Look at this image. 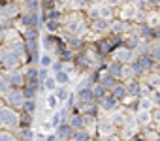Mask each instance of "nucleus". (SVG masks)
<instances>
[{"instance_id":"nucleus-1","label":"nucleus","mask_w":160,"mask_h":141,"mask_svg":"<svg viewBox=\"0 0 160 141\" xmlns=\"http://www.w3.org/2000/svg\"><path fill=\"white\" fill-rule=\"evenodd\" d=\"M21 126V111L12 107V105H4L0 109V128H8L17 132Z\"/></svg>"},{"instance_id":"nucleus-2","label":"nucleus","mask_w":160,"mask_h":141,"mask_svg":"<svg viewBox=\"0 0 160 141\" xmlns=\"http://www.w3.org/2000/svg\"><path fill=\"white\" fill-rule=\"evenodd\" d=\"M21 13H23L21 4H15L12 0L0 2V21H15L17 17H21Z\"/></svg>"},{"instance_id":"nucleus-3","label":"nucleus","mask_w":160,"mask_h":141,"mask_svg":"<svg viewBox=\"0 0 160 141\" xmlns=\"http://www.w3.org/2000/svg\"><path fill=\"white\" fill-rule=\"evenodd\" d=\"M138 51L136 49H132V47H128V45H119V47H115L113 49V53L109 55V58H113V60H119V62H122V64H128V62H132L134 58H138Z\"/></svg>"},{"instance_id":"nucleus-4","label":"nucleus","mask_w":160,"mask_h":141,"mask_svg":"<svg viewBox=\"0 0 160 141\" xmlns=\"http://www.w3.org/2000/svg\"><path fill=\"white\" fill-rule=\"evenodd\" d=\"M6 47H8L12 53H15L17 56H21L23 64L27 62V56H28V53H27V40H25L23 36H15L13 40H10V41L6 43Z\"/></svg>"},{"instance_id":"nucleus-5","label":"nucleus","mask_w":160,"mask_h":141,"mask_svg":"<svg viewBox=\"0 0 160 141\" xmlns=\"http://www.w3.org/2000/svg\"><path fill=\"white\" fill-rule=\"evenodd\" d=\"M6 72V77L8 81L12 83L13 89H23L25 83H27V77H25V68H13V70H4Z\"/></svg>"},{"instance_id":"nucleus-6","label":"nucleus","mask_w":160,"mask_h":141,"mask_svg":"<svg viewBox=\"0 0 160 141\" xmlns=\"http://www.w3.org/2000/svg\"><path fill=\"white\" fill-rule=\"evenodd\" d=\"M136 13H138V6L134 4V2H124L115 10V17H119V19H126V21H134V17H136Z\"/></svg>"},{"instance_id":"nucleus-7","label":"nucleus","mask_w":160,"mask_h":141,"mask_svg":"<svg viewBox=\"0 0 160 141\" xmlns=\"http://www.w3.org/2000/svg\"><path fill=\"white\" fill-rule=\"evenodd\" d=\"M109 21H111V19H104V17H98V19H92V21H89L91 32H92V34H98V36L109 34V32H111Z\"/></svg>"},{"instance_id":"nucleus-8","label":"nucleus","mask_w":160,"mask_h":141,"mask_svg":"<svg viewBox=\"0 0 160 141\" xmlns=\"http://www.w3.org/2000/svg\"><path fill=\"white\" fill-rule=\"evenodd\" d=\"M4 100H6V105H12L15 109H21V105L25 102V92H23V89H12L4 96Z\"/></svg>"},{"instance_id":"nucleus-9","label":"nucleus","mask_w":160,"mask_h":141,"mask_svg":"<svg viewBox=\"0 0 160 141\" xmlns=\"http://www.w3.org/2000/svg\"><path fill=\"white\" fill-rule=\"evenodd\" d=\"M100 109H102V113H111V111H115V109H119L121 107V100L117 98V96H113L111 92H108L100 102Z\"/></svg>"},{"instance_id":"nucleus-10","label":"nucleus","mask_w":160,"mask_h":141,"mask_svg":"<svg viewBox=\"0 0 160 141\" xmlns=\"http://www.w3.org/2000/svg\"><path fill=\"white\" fill-rule=\"evenodd\" d=\"M23 66V60L21 56H17L15 53H12L8 49V53L2 56V60H0V68L2 70H13V68H21Z\"/></svg>"},{"instance_id":"nucleus-11","label":"nucleus","mask_w":160,"mask_h":141,"mask_svg":"<svg viewBox=\"0 0 160 141\" xmlns=\"http://www.w3.org/2000/svg\"><path fill=\"white\" fill-rule=\"evenodd\" d=\"M141 130H139V126H138V122H136V119L132 117L121 130H119V135H121V139H134L138 134H139Z\"/></svg>"},{"instance_id":"nucleus-12","label":"nucleus","mask_w":160,"mask_h":141,"mask_svg":"<svg viewBox=\"0 0 160 141\" xmlns=\"http://www.w3.org/2000/svg\"><path fill=\"white\" fill-rule=\"evenodd\" d=\"M134 119H136V122H138L139 130H141V128H145V126H151V124H152V113H151V111H147V109H139V111L134 115Z\"/></svg>"},{"instance_id":"nucleus-13","label":"nucleus","mask_w":160,"mask_h":141,"mask_svg":"<svg viewBox=\"0 0 160 141\" xmlns=\"http://www.w3.org/2000/svg\"><path fill=\"white\" fill-rule=\"evenodd\" d=\"M77 102L81 104H91V102H96V96L92 92V87H83V89H77Z\"/></svg>"},{"instance_id":"nucleus-14","label":"nucleus","mask_w":160,"mask_h":141,"mask_svg":"<svg viewBox=\"0 0 160 141\" xmlns=\"http://www.w3.org/2000/svg\"><path fill=\"white\" fill-rule=\"evenodd\" d=\"M128 85V96H134V98H141V89H143V81L139 77H134L130 81H126Z\"/></svg>"},{"instance_id":"nucleus-15","label":"nucleus","mask_w":160,"mask_h":141,"mask_svg":"<svg viewBox=\"0 0 160 141\" xmlns=\"http://www.w3.org/2000/svg\"><path fill=\"white\" fill-rule=\"evenodd\" d=\"M119 81H121V79H119V77H115V75H111L108 70H102V74H100V81H98V83H102L108 90H111Z\"/></svg>"},{"instance_id":"nucleus-16","label":"nucleus","mask_w":160,"mask_h":141,"mask_svg":"<svg viewBox=\"0 0 160 141\" xmlns=\"http://www.w3.org/2000/svg\"><path fill=\"white\" fill-rule=\"evenodd\" d=\"M55 132H57L58 139H72V135H73V128H72V124L68 120H64L62 124H58L55 128Z\"/></svg>"},{"instance_id":"nucleus-17","label":"nucleus","mask_w":160,"mask_h":141,"mask_svg":"<svg viewBox=\"0 0 160 141\" xmlns=\"http://www.w3.org/2000/svg\"><path fill=\"white\" fill-rule=\"evenodd\" d=\"M141 81L145 85H149L151 89H160V72L158 70H152V72H149Z\"/></svg>"},{"instance_id":"nucleus-18","label":"nucleus","mask_w":160,"mask_h":141,"mask_svg":"<svg viewBox=\"0 0 160 141\" xmlns=\"http://www.w3.org/2000/svg\"><path fill=\"white\" fill-rule=\"evenodd\" d=\"M108 72L111 74V75H115V77H122V70H124V64L122 62H119V60H113V58H109V62H108Z\"/></svg>"},{"instance_id":"nucleus-19","label":"nucleus","mask_w":160,"mask_h":141,"mask_svg":"<svg viewBox=\"0 0 160 141\" xmlns=\"http://www.w3.org/2000/svg\"><path fill=\"white\" fill-rule=\"evenodd\" d=\"M109 92H111L113 96H117V98L122 102V100L128 96V85H126V81H122V79H121V81H119V83H117L111 90H109Z\"/></svg>"},{"instance_id":"nucleus-20","label":"nucleus","mask_w":160,"mask_h":141,"mask_svg":"<svg viewBox=\"0 0 160 141\" xmlns=\"http://www.w3.org/2000/svg\"><path fill=\"white\" fill-rule=\"evenodd\" d=\"M72 139H75V141H89V139H94V135H92V132L89 128H77V130H73Z\"/></svg>"},{"instance_id":"nucleus-21","label":"nucleus","mask_w":160,"mask_h":141,"mask_svg":"<svg viewBox=\"0 0 160 141\" xmlns=\"http://www.w3.org/2000/svg\"><path fill=\"white\" fill-rule=\"evenodd\" d=\"M12 89H13V87H12V83L8 81L6 72H4V70H0V96H6Z\"/></svg>"},{"instance_id":"nucleus-22","label":"nucleus","mask_w":160,"mask_h":141,"mask_svg":"<svg viewBox=\"0 0 160 141\" xmlns=\"http://www.w3.org/2000/svg\"><path fill=\"white\" fill-rule=\"evenodd\" d=\"M17 137L19 139H36V132H34L32 126H19Z\"/></svg>"},{"instance_id":"nucleus-23","label":"nucleus","mask_w":160,"mask_h":141,"mask_svg":"<svg viewBox=\"0 0 160 141\" xmlns=\"http://www.w3.org/2000/svg\"><path fill=\"white\" fill-rule=\"evenodd\" d=\"M130 66H132V70H134V74H136V77H139V79H143L145 75H147V70L143 68V64L139 62V58H134L132 62H128Z\"/></svg>"},{"instance_id":"nucleus-24","label":"nucleus","mask_w":160,"mask_h":141,"mask_svg":"<svg viewBox=\"0 0 160 141\" xmlns=\"http://www.w3.org/2000/svg\"><path fill=\"white\" fill-rule=\"evenodd\" d=\"M57 60V56H55V53H51V51H42V55H40V66H47V68H51V64Z\"/></svg>"},{"instance_id":"nucleus-25","label":"nucleus","mask_w":160,"mask_h":141,"mask_svg":"<svg viewBox=\"0 0 160 141\" xmlns=\"http://www.w3.org/2000/svg\"><path fill=\"white\" fill-rule=\"evenodd\" d=\"M53 75H55V79H57L58 85H70L72 83V74L66 72V70H60V72H57Z\"/></svg>"},{"instance_id":"nucleus-26","label":"nucleus","mask_w":160,"mask_h":141,"mask_svg":"<svg viewBox=\"0 0 160 141\" xmlns=\"http://www.w3.org/2000/svg\"><path fill=\"white\" fill-rule=\"evenodd\" d=\"M21 36H23L25 40H36V38H42V36H40V27H27V28L21 32Z\"/></svg>"},{"instance_id":"nucleus-27","label":"nucleus","mask_w":160,"mask_h":141,"mask_svg":"<svg viewBox=\"0 0 160 141\" xmlns=\"http://www.w3.org/2000/svg\"><path fill=\"white\" fill-rule=\"evenodd\" d=\"M53 92L57 94V98H58L60 102H66L72 90H70V87H68V85H57V89H55Z\"/></svg>"},{"instance_id":"nucleus-28","label":"nucleus","mask_w":160,"mask_h":141,"mask_svg":"<svg viewBox=\"0 0 160 141\" xmlns=\"http://www.w3.org/2000/svg\"><path fill=\"white\" fill-rule=\"evenodd\" d=\"M23 92H25V98H36V96L40 94V85H30V83H25Z\"/></svg>"},{"instance_id":"nucleus-29","label":"nucleus","mask_w":160,"mask_h":141,"mask_svg":"<svg viewBox=\"0 0 160 141\" xmlns=\"http://www.w3.org/2000/svg\"><path fill=\"white\" fill-rule=\"evenodd\" d=\"M15 139H19L17 132L8 130V128H0V141H15Z\"/></svg>"},{"instance_id":"nucleus-30","label":"nucleus","mask_w":160,"mask_h":141,"mask_svg":"<svg viewBox=\"0 0 160 141\" xmlns=\"http://www.w3.org/2000/svg\"><path fill=\"white\" fill-rule=\"evenodd\" d=\"M43 25H45V30L51 32V34H58V30H60V21L58 19H47Z\"/></svg>"},{"instance_id":"nucleus-31","label":"nucleus","mask_w":160,"mask_h":141,"mask_svg":"<svg viewBox=\"0 0 160 141\" xmlns=\"http://www.w3.org/2000/svg\"><path fill=\"white\" fill-rule=\"evenodd\" d=\"M36 107H38V102H36V98H25V102H23V105H21V111L36 113Z\"/></svg>"},{"instance_id":"nucleus-32","label":"nucleus","mask_w":160,"mask_h":141,"mask_svg":"<svg viewBox=\"0 0 160 141\" xmlns=\"http://www.w3.org/2000/svg\"><path fill=\"white\" fill-rule=\"evenodd\" d=\"M92 92H94V96H96V102H100V100L109 92V90H108L102 83H94V85H92Z\"/></svg>"},{"instance_id":"nucleus-33","label":"nucleus","mask_w":160,"mask_h":141,"mask_svg":"<svg viewBox=\"0 0 160 141\" xmlns=\"http://www.w3.org/2000/svg\"><path fill=\"white\" fill-rule=\"evenodd\" d=\"M19 111H21V109H19ZM34 115H36V113L21 111V126H32V124H34Z\"/></svg>"},{"instance_id":"nucleus-34","label":"nucleus","mask_w":160,"mask_h":141,"mask_svg":"<svg viewBox=\"0 0 160 141\" xmlns=\"http://www.w3.org/2000/svg\"><path fill=\"white\" fill-rule=\"evenodd\" d=\"M45 102H47V107L51 109V111H55V109H58V98H57V94L55 92H49L47 94V98H45Z\"/></svg>"},{"instance_id":"nucleus-35","label":"nucleus","mask_w":160,"mask_h":141,"mask_svg":"<svg viewBox=\"0 0 160 141\" xmlns=\"http://www.w3.org/2000/svg\"><path fill=\"white\" fill-rule=\"evenodd\" d=\"M152 107H154V104H152L151 96H141V98H139V109H147V111H151Z\"/></svg>"},{"instance_id":"nucleus-36","label":"nucleus","mask_w":160,"mask_h":141,"mask_svg":"<svg viewBox=\"0 0 160 141\" xmlns=\"http://www.w3.org/2000/svg\"><path fill=\"white\" fill-rule=\"evenodd\" d=\"M62 122H64V117H62L60 109H55V111H53V117H51V124H53V130H55L58 124H62Z\"/></svg>"},{"instance_id":"nucleus-37","label":"nucleus","mask_w":160,"mask_h":141,"mask_svg":"<svg viewBox=\"0 0 160 141\" xmlns=\"http://www.w3.org/2000/svg\"><path fill=\"white\" fill-rule=\"evenodd\" d=\"M149 55L160 64V41H152V45H151V51H149Z\"/></svg>"},{"instance_id":"nucleus-38","label":"nucleus","mask_w":160,"mask_h":141,"mask_svg":"<svg viewBox=\"0 0 160 141\" xmlns=\"http://www.w3.org/2000/svg\"><path fill=\"white\" fill-rule=\"evenodd\" d=\"M136 77V74H134V70H132V66L130 64H124V70H122V81H130V79H134Z\"/></svg>"},{"instance_id":"nucleus-39","label":"nucleus","mask_w":160,"mask_h":141,"mask_svg":"<svg viewBox=\"0 0 160 141\" xmlns=\"http://www.w3.org/2000/svg\"><path fill=\"white\" fill-rule=\"evenodd\" d=\"M43 85H45V89H47V92H53V90L57 89V85H58V83H57V79H55V75L51 74V75H49V77H47V79L43 81Z\"/></svg>"},{"instance_id":"nucleus-40","label":"nucleus","mask_w":160,"mask_h":141,"mask_svg":"<svg viewBox=\"0 0 160 141\" xmlns=\"http://www.w3.org/2000/svg\"><path fill=\"white\" fill-rule=\"evenodd\" d=\"M60 70H64V60L57 58V60L51 64V74H57V72H60Z\"/></svg>"},{"instance_id":"nucleus-41","label":"nucleus","mask_w":160,"mask_h":141,"mask_svg":"<svg viewBox=\"0 0 160 141\" xmlns=\"http://www.w3.org/2000/svg\"><path fill=\"white\" fill-rule=\"evenodd\" d=\"M149 96H151V100H152L154 107H156V105H160V89H152Z\"/></svg>"},{"instance_id":"nucleus-42","label":"nucleus","mask_w":160,"mask_h":141,"mask_svg":"<svg viewBox=\"0 0 160 141\" xmlns=\"http://www.w3.org/2000/svg\"><path fill=\"white\" fill-rule=\"evenodd\" d=\"M151 113H152V124H158V122H160V105L152 107Z\"/></svg>"},{"instance_id":"nucleus-43","label":"nucleus","mask_w":160,"mask_h":141,"mask_svg":"<svg viewBox=\"0 0 160 141\" xmlns=\"http://www.w3.org/2000/svg\"><path fill=\"white\" fill-rule=\"evenodd\" d=\"M102 2H106L108 6H111V8H115V10H117V8L124 2V0H102Z\"/></svg>"},{"instance_id":"nucleus-44","label":"nucleus","mask_w":160,"mask_h":141,"mask_svg":"<svg viewBox=\"0 0 160 141\" xmlns=\"http://www.w3.org/2000/svg\"><path fill=\"white\" fill-rule=\"evenodd\" d=\"M36 139H42L43 141V139H47V134L45 132H36Z\"/></svg>"},{"instance_id":"nucleus-45","label":"nucleus","mask_w":160,"mask_h":141,"mask_svg":"<svg viewBox=\"0 0 160 141\" xmlns=\"http://www.w3.org/2000/svg\"><path fill=\"white\" fill-rule=\"evenodd\" d=\"M6 105V100H4V96H0V109H2Z\"/></svg>"},{"instance_id":"nucleus-46","label":"nucleus","mask_w":160,"mask_h":141,"mask_svg":"<svg viewBox=\"0 0 160 141\" xmlns=\"http://www.w3.org/2000/svg\"><path fill=\"white\" fill-rule=\"evenodd\" d=\"M12 2H15V4H21V6H23V4L27 2V0H12Z\"/></svg>"},{"instance_id":"nucleus-47","label":"nucleus","mask_w":160,"mask_h":141,"mask_svg":"<svg viewBox=\"0 0 160 141\" xmlns=\"http://www.w3.org/2000/svg\"><path fill=\"white\" fill-rule=\"evenodd\" d=\"M40 2H42V6H43V4H49V2H55V0H40Z\"/></svg>"},{"instance_id":"nucleus-48","label":"nucleus","mask_w":160,"mask_h":141,"mask_svg":"<svg viewBox=\"0 0 160 141\" xmlns=\"http://www.w3.org/2000/svg\"><path fill=\"white\" fill-rule=\"evenodd\" d=\"M154 10H156V12H158V13H160V4H158V6H156V8H154Z\"/></svg>"},{"instance_id":"nucleus-49","label":"nucleus","mask_w":160,"mask_h":141,"mask_svg":"<svg viewBox=\"0 0 160 141\" xmlns=\"http://www.w3.org/2000/svg\"><path fill=\"white\" fill-rule=\"evenodd\" d=\"M0 2H4V0H0Z\"/></svg>"},{"instance_id":"nucleus-50","label":"nucleus","mask_w":160,"mask_h":141,"mask_svg":"<svg viewBox=\"0 0 160 141\" xmlns=\"http://www.w3.org/2000/svg\"><path fill=\"white\" fill-rule=\"evenodd\" d=\"M158 27H160V25H158Z\"/></svg>"}]
</instances>
